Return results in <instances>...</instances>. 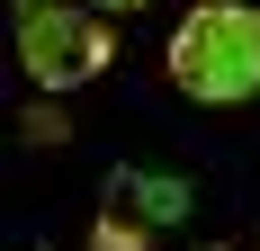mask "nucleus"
<instances>
[{"mask_svg":"<svg viewBox=\"0 0 260 251\" xmlns=\"http://www.w3.org/2000/svg\"><path fill=\"white\" fill-rule=\"evenodd\" d=\"M171 225H188V179H171V171H117L99 189V251H144Z\"/></svg>","mask_w":260,"mask_h":251,"instance_id":"obj_3","label":"nucleus"},{"mask_svg":"<svg viewBox=\"0 0 260 251\" xmlns=\"http://www.w3.org/2000/svg\"><path fill=\"white\" fill-rule=\"evenodd\" d=\"M108 54H117V36H108V9H63V0H36V9H18V63L36 90H81V81L108 72Z\"/></svg>","mask_w":260,"mask_h":251,"instance_id":"obj_2","label":"nucleus"},{"mask_svg":"<svg viewBox=\"0 0 260 251\" xmlns=\"http://www.w3.org/2000/svg\"><path fill=\"white\" fill-rule=\"evenodd\" d=\"M171 81L198 108H242L260 99V9L251 0H198L171 27Z\"/></svg>","mask_w":260,"mask_h":251,"instance_id":"obj_1","label":"nucleus"},{"mask_svg":"<svg viewBox=\"0 0 260 251\" xmlns=\"http://www.w3.org/2000/svg\"><path fill=\"white\" fill-rule=\"evenodd\" d=\"M90 9H108V18H126V9H153V0H90Z\"/></svg>","mask_w":260,"mask_h":251,"instance_id":"obj_4","label":"nucleus"},{"mask_svg":"<svg viewBox=\"0 0 260 251\" xmlns=\"http://www.w3.org/2000/svg\"><path fill=\"white\" fill-rule=\"evenodd\" d=\"M18 9H36V0H18Z\"/></svg>","mask_w":260,"mask_h":251,"instance_id":"obj_5","label":"nucleus"}]
</instances>
